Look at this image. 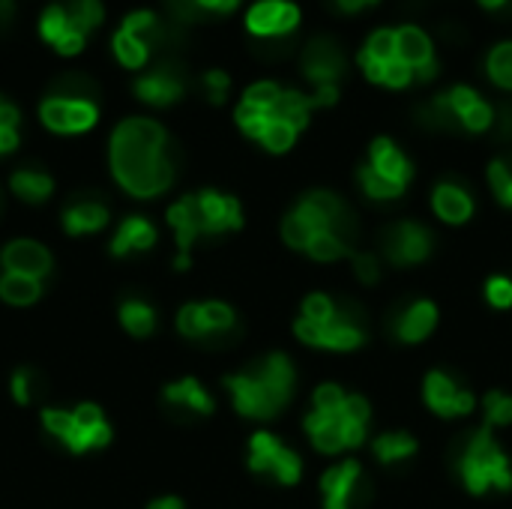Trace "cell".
Here are the masks:
<instances>
[{"label":"cell","mask_w":512,"mask_h":509,"mask_svg":"<svg viewBox=\"0 0 512 509\" xmlns=\"http://www.w3.org/2000/svg\"><path fill=\"white\" fill-rule=\"evenodd\" d=\"M486 72H489V78H492L498 87L512 90V39L498 42V45L489 51V57H486Z\"/></svg>","instance_id":"34"},{"label":"cell","mask_w":512,"mask_h":509,"mask_svg":"<svg viewBox=\"0 0 512 509\" xmlns=\"http://www.w3.org/2000/svg\"><path fill=\"white\" fill-rule=\"evenodd\" d=\"M0 264L6 273H21V276H33V279H45L51 273V252L36 243V240H12L6 243V249L0 252Z\"/></svg>","instance_id":"17"},{"label":"cell","mask_w":512,"mask_h":509,"mask_svg":"<svg viewBox=\"0 0 512 509\" xmlns=\"http://www.w3.org/2000/svg\"><path fill=\"white\" fill-rule=\"evenodd\" d=\"M42 390H45V381H42V375L33 366H21V369L12 372L9 393H12L15 405H21V408L33 405L42 396Z\"/></svg>","instance_id":"32"},{"label":"cell","mask_w":512,"mask_h":509,"mask_svg":"<svg viewBox=\"0 0 512 509\" xmlns=\"http://www.w3.org/2000/svg\"><path fill=\"white\" fill-rule=\"evenodd\" d=\"M114 51H117V57H120L126 66L135 69V66H144V63H147L150 45L141 42L138 36L126 33V30H117V33H114Z\"/></svg>","instance_id":"37"},{"label":"cell","mask_w":512,"mask_h":509,"mask_svg":"<svg viewBox=\"0 0 512 509\" xmlns=\"http://www.w3.org/2000/svg\"><path fill=\"white\" fill-rule=\"evenodd\" d=\"M135 93H138L144 102H150V105H171L174 99L183 96V78H180L174 69L162 66V69L144 75V78L135 84Z\"/></svg>","instance_id":"26"},{"label":"cell","mask_w":512,"mask_h":509,"mask_svg":"<svg viewBox=\"0 0 512 509\" xmlns=\"http://www.w3.org/2000/svg\"><path fill=\"white\" fill-rule=\"evenodd\" d=\"M483 408H486V426H510L512 423V396L507 393L492 390L483 399Z\"/></svg>","instance_id":"41"},{"label":"cell","mask_w":512,"mask_h":509,"mask_svg":"<svg viewBox=\"0 0 512 509\" xmlns=\"http://www.w3.org/2000/svg\"><path fill=\"white\" fill-rule=\"evenodd\" d=\"M66 15L75 27H81L87 33L90 27H96L102 21V3L99 0H69Z\"/></svg>","instance_id":"40"},{"label":"cell","mask_w":512,"mask_h":509,"mask_svg":"<svg viewBox=\"0 0 512 509\" xmlns=\"http://www.w3.org/2000/svg\"><path fill=\"white\" fill-rule=\"evenodd\" d=\"M195 210L201 222V237H219L228 231H237L243 225V210L240 201L213 189L195 192Z\"/></svg>","instance_id":"14"},{"label":"cell","mask_w":512,"mask_h":509,"mask_svg":"<svg viewBox=\"0 0 512 509\" xmlns=\"http://www.w3.org/2000/svg\"><path fill=\"white\" fill-rule=\"evenodd\" d=\"M120 30H126V33H132V36H138L141 42H153L150 36L156 33V15L153 12H132L126 21H123V27Z\"/></svg>","instance_id":"45"},{"label":"cell","mask_w":512,"mask_h":509,"mask_svg":"<svg viewBox=\"0 0 512 509\" xmlns=\"http://www.w3.org/2000/svg\"><path fill=\"white\" fill-rule=\"evenodd\" d=\"M42 297V279L21 276V273H6L0 276V300L9 306H30Z\"/></svg>","instance_id":"30"},{"label":"cell","mask_w":512,"mask_h":509,"mask_svg":"<svg viewBox=\"0 0 512 509\" xmlns=\"http://www.w3.org/2000/svg\"><path fill=\"white\" fill-rule=\"evenodd\" d=\"M303 426H306V435L318 453L336 456V453L348 450L345 447V414H342V408L339 411H312L303 420Z\"/></svg>","instance_id":"21"},{"label":"cell","mask_w":512,"mask_h":509,"mask_svg":"<svg viewBox=\"0 0 512 509\" xmlns=\"http://www.w3.org/2000/svg\"><path fill=\"white\" fill-rule=\"evenodd\" d=\"M423 117L435 126L444 129H465V132H486L495 123V108L474 90L465 84L450 87L447 93L435 96L426 108Z\"/></svg>","instance_id":"5"},{"label":"cell","mask_w":512,"mask_h":509,"mask_svg":"<svg viewBox=\"0 0 512 509\" xmlns=\"http://www.w3.org/2000/svg\"><path fill=\"white\" fill-rule=\"evenodd\" d=\"M396 57L414 72L417 81H429L438 72L435 63V45L429 33L417 24H402L396 27Z\"/></svg>","instance_id":"15"},{"label":"cell","mask_w":512,"mask_h":509,"mask_svg":"<svg viewBox=\"0 0 512 509\" xmlns=\"http://www.w3.org/2000/svg\"><path fill=\"white\" fill-rule=\"evenodd\" d=\"M237 327V315L228 303L222 300H207V303H186L177 312V330L183 339L201 342L213 336H228Z\"/></svg>","instance_id":"9"},{"label":"cell","mask_w":512,"mask_h":509,"mask_svg":"<svg viewBox=\"0 0 512 509\" xmlns=\"http://www.w3.org/2000/svg\"><path fill=\"white\" fill-rule=\"evenodd\" d=\"M240 0H180L183 12L189 9H207V12H231Z\"/></svg>","instance_id":"51"},{"label":"cell","mask_w":512,"mask_h":509,"mask_svg":"<svg viewBox=\"0 0 512 509\" xmlns=\"http://www.w3.org/2000/svg\"><path fill=\"white\" fill-rule=\"evenodd\" d=\"M363 57H372L378 63H390L396 60V27H378L375 33H369V39L360 48Z\"/></svg>","instance_id":"35"},{"label":"cell","mask_w":512,"mask_h":509,"mask_svg":"<svg viewBox=\"0 0 512 509\" xmlns=\"http://www.w3.org/2000/svg\"><path fill=\"white\" fill-rule=\"evenodd\" d=\"M282 90H285V87H279L276 81H258V84H252V87L243 93V102H246V105H255V108H261V111L270 114L273 105L279 102Z\"/></svg>","instance_id":"43"},{"label":"cell","mask_w":512,"mask_h":509,"mask_svg":"<svg viewBox=\"0 0 512 509\" xmlns=\"http://www.w3.org/2000/svg\"><path fill=\"white\" fill-rule=\"evenodd\" d=\"M246 27L258 39H288L300 27V9L291 0H258L246 12Z\"/></svg>","instance_id":"13"},{"label":"cell","mask_w":512,"mask_h":509,"mask_svg":"<svg viewBox=\"0 0 512 509\" xmlns=\"http://www.w3.org/2000/svg\"><path fill=\"white\" fill-rule=\"evenodd\" d=\"M456 465H459V477L471 495H486L489 489H501V492L512 489L510 459L492 438L489 426L471 435V441Z\"/></svg>","instance_id":"4"},{"label":"cell","mask_w":512,"mask_h":509,"mask_svg":"<svg viewBox=\"0 0 512 509\" xmlns=\"http://www.w3.org/2000/svg\"><path fill=\"white\" fill-rule=\"evenodd\" d=\"M228 87H231V81H228V75H225V72L213 69V72H207V75H204V90H207L210 102H216V105H219V102H225Z\"/></svg>","instance_id":"49"},{"label":"cell","mask_w":512,"mask_h":509,"mask_svg":"<svg viewBox=\"0 0 512 509\" xmlns=\"http://www.w3.org/2000/svg\"><path fill=\"white\" fill-rule=\"evenodd\" d=\"M438 324V309L432 300H414L396 315V336L408 345L423 342Z\"/></svg>","instance_id":"25"},{"label":"cell","mask_w":512,"mask_h":509,"mask_svg":"<svg viewBox=\"0 0 512 509\" xmlns=\"http://www.w3.org/2000/svg\"><path fill=\"white\" fill-rule=\"evenodd\" d=\"M315 408L312 411H339L342 408V402H345V393H342V387H336V384H321L318 390H315Z\"/></svg>","instance_id":"48"},{"label":"cell","mask_w":512,"mask_h":509,"mask_svg":"<svg viewBox=\"0 0 512 509\" xmlns=\"http://www.w3.org/2000/svg\"><path fill=\"white\" fill-rule=\"evenodd\" d=\"M306 252L315 261H339V258L351 255V243L345 237L333 234V231H315L309 246H306Z\"/></svg>","instance_id":"33"},{"label":"cell","mask_w":512,"mask_h":509,"mask_svg":"<svg viewBox=\"0 0 512 509\" xmlns=\"http://www.w3.org/2000/svg\"><path fill=\"white\" fill-rule=\"evenodd\" d=\"M111 171L117 183L135 198H156L174 183V159L168 135L156 120L132 117L114 129Z\"/></svg>","instance_id":"1"},{"label":"cell","mask_w":512,"mask_h":509,"mask_svg":"<svg viewBox=\"0 0 512 509\" xmlns=\"http://www.w3.org/2000/svg\"><path fill=\"white\" fill-rule=\"evenodd\" d=\"M351 261H354V273H357V279L363 285H375L381 279V261H378V255L360 252V255H351Z\"/></svg>","instance_id":"46"},{"label":"cell","mask_w":512,"mask_h":509,"mask_svg":"<svg viewBox=\"0 0 512 509\" xmlns=\"http://www.w3.org/2000/svg\"><path fill=\"white\" fill-rule=\"evenodd\" d=\"M66 27H69V15H66V6H63V3L48 6V9L42 12V18H39V33H42L51 45L66 33Z\"/></svg>","instance_id":"42"},{"label":"cell","mask_w":512,"mask_h":509,"mask_svg":"<svg viewBox=\"0 0 512 509\" xmlns=\"http://www.w3.org/2000/svg\"><path fill=\"white\" fill-rule=\"evenodd\" d=\"M423 396H426V405L438 414V417H468L477 405L474 393L468 390H459L456 381L435 369L426 375V387H423Z\"/></svg>","instance_id":"16"},{"label":"cell","mask_w":512,"mask_h":509,"mask_svg":"<svg viewBox=\"0 0 512 509\" xmlns=\"http://www.w3.org/2000/svg\"><path fill=\"white\" fill-rule=\"evenodd\" d=\"M162 402L168 411H180L189 417H210L216 408L213 396L204 390V384L198 378H180V381L168 384L162 390Z\"/></svg>","instance_id":"20"},{"label":"cell","mask_w":512,"mask_h":509,"mask_svg":"<svg viewBox=\"0 0 512 509\" xmlns=\"http://www.w3.org/2000/svg\"><path fill=\"white\" fill-rule=\"evenodd\" d=\"M249 468L255 474H270L276 477L282 486H294L300 483L303 474V462L294 450H288L276 435L270 432H255L249 441Z\"/></svg>","instance_id":"8"},{"label":"cell","mask_w":512,"mask_h":509,"mask_svg":"<svg viewBox=\"0 0 512 509\" xmlns=\"http://www.w3.org/2000/svg\"><path fill=\"white\" fill-rule=\"evenodd\" d=\"M432 234L426 225L420 222H396L393 228L384 231L381 249L387 255V261H393L396 267H411L429 258L432 252Z\"/></svg>","instance_id":"10"},{"label":"cell","mask_w":512,"mask_h":509,"mask_svg":"<svg viewBox=\"0 0 512 509\" xmlns=\"http://www.w3.org/2000/svg\"><path fill=\"white\" fill-rule=\"evenodd\" d=\"M342 414L348 417V420H354V423H369V417H372V408H369V402L363 399V396H345V402H342Z\"/></svg>","instance_id":"50"},{"label":"cell","mask_w":512,"mask_h":509,"mask_svg":"<svg viewBox=\"0 0 512 509\" xmlns=\"http://www.w3.org/2000/svg\"><path fill=\"white\" fill-rule=\"evenodd\" d=\"M336 303L327 297V294H312V297H306V303H303V318L306 321H312V324H330L333 318H336Z\"/></svg>","instance_id":"44"},{"label":"cell","mask_w":512,"mask_h":509,"mask_svg":"<svg viewBox=\"0 0 512 509\" xmlns=\"http://www.w3.org/2000/svg\"><path fill=\"white\" fill-rule=\"evenodd\" d=\"M9 186H12V192H15L21 201H27V204H42V201H48L51 192H54V180H51L45 171H36V168H21V171H15L12 180H9Z\"/></svg>","instance_id":"28"},{"label":"cell","mask_w":512,"mask_h":509,"mask_svg":"<svg viewBox=\"0 0 512 509\" xmlns=\"http://www.w3.org/2000/svg\"><path fill=\"white\" fill-rule=\"evenodd\" d=\"M42 114V123L54 132H84L96 123L99 111L96 105L87 99V96H63V93H54L42 102L39 108Z\"/></svg>","instance_id":"12"},{"label":"cell","mask_w":512,"mask_h":509,"mask_svg":"<svg viewBox=\"0 0 512 509\" xmlns=\"http://www.w3.org/2000/svg\"><path fill=\"white\" fill-rule=\"evenodd\" d=\"M372 453L384 465H399V462H405V459H411L417 453V441L408 432H387V435L375 438Z\"/></svg>","instance_id":"31"},{"label":"cell","mask_w":512,"mask_h":509,"mask_svg":"<svg viewBox=\"0 0 512 509\" xmlns=\"http://www.w3.org/2000/svg\"><path fill=\"white\" fill-rule=\"evenodd\" d=\"M357 180H360L363 192H366L369 198H375V201H396L399 195H405V189H402V186H396V183H390V180L378 177L369 165H363V168L357 171Z\"/></svg>","instance_id":"36"},{"label":"cell","mask_w":512,"mask_h":509,"mask_svg":"<svg viewBox=\"0 0 512 509\" xmlns=\"http://www.w3.org/2000/svg\"><path fill=\"white\" fill-rule=\"evenodd\" d=\"M120 324L129 336L147 339L156 333V309L141 297H126L120 303Z\"/></svg>","instance_id":"27"},{"label":"cell","mask_w":512,"mask_h":509,"mask_svg":"<svg viewBox=\"0 0 512 509\" xmlns=\"http://www.w3.org/2000/svg\"><path fill=\"white\" fill-rule=\"evenodd\" d=\"M156 240H159V231L150 219L126 216L111 237V255H117V258L141 255V252H150L156 246Z\"/></svg>","instance_id":"22"},{"label":"cell","mask_w":512,"mask_h":509,"mask_svg":"<svg viewBox=\"0 0 512 509\" xmlns=\"http://www.w3.org/2000/svg\"><path fill=\"white\" fill-rule=\"evenodd\" d=\"M297 213L312 231H333L339 237H345L348 243L354 240L357 234V222H354V213L348 210V204L333 195V192H309L300 198V204L291 210Z\"/></svg>","instance_id":"7"},{"label":"cell","mask_w":512,"mask_h":509,"mask_svg":"<svg viewBox=\"0 0 512 509\" xmlns=\"http://www.w3.org/2000/svg\"><path fill=\"white\" fill-rule=\"evenodd\" d=\"M486 297L495 309H510L512 306V279L507 276H492L486 282Z\"/></svg>","instance_id":"47"},{"label":"cell","mask_w":512,"mask_h":509,"mask_svg":"<svg viewBox=\"0 0 512 509\" xmlns=\"http://www.w3.org/2000/svg\"><path fill=\"white\" fill-rule=\"evenodd\" d=\"M303 75L309 78L312 87H324V84H336L342 81L348 60L345 51L336 39L330 36H315L306 48H303Z\"/></svg>","instance_id":"11"},{"label":"cell","mask_w":512,"mask_h":509,"mask_svg":"<svg viewBox=\"0 0 512 509\" xmlns=\"http://www.w3.org/2000/svg\"><path fill=\"white\" fill-rule=\"evenodd\" d=\"M45 432L72 456H84L111 444V426L99 405H75L69 408H42L39 414Z\"/></svg>","instance_id":"3"},{"label":"cell","mask_w":512,"mask_h":509,"mask_svg":"<svg viewBox=\"0 0 512 509\" xmlns=\"http://www.w3.org/2000/svg\"><path fill=\"white\" fill-rule=\"evenodd\" d=\"M270 153H285V150H291L294 147V141H297V129L294 126H288L285 120H273L270 117V123L264 126V132H261V138H258Z\"/></svg>","instance_id":"38"},{"label":"cell","mask_w":512,"mask_h":509,"mask_svg":"<svg viewBox=\"0 0 512 509\" xmlns=\"http://www.w3.org/2000/svg\"><path fill=\"white\" fill-rule=\"evenodd\" d=\"M480 3H483L486 9H501V6H507L510 0H480Z\"/></svg>","instance_id":"54"},{"label":"cell","mask_w":512,"mask_h":509,"mask_svg":"<svg viewBox=\"0 0 512 509\" xmlns=\"http://www.w3.org/2000/svg\"><path fill=\"white\" fill-rule=\"evenodd\" d=\"M489 183L498 201L504 207H512V156H501L489 165Z\"/></svg>","instance_id":"39"},{"label":"cell","mask_w":512,"mask_h":509,"mask_svg":"<svg viewBox=\"0 0 512 509\" xmlns=\"http://www.w3.org/2000/svg\"><path fill=\"white\" fill-rule=\"evenodd\" d=\"M360 462L348 459L333 465L324 477H321V495H324V509H351L354 507V495L360 489Z\"/></svg>","instance_id":"18"},{"label":"cell","mask_w":512,"mask_h":509,"mask_svg":"<svg viewBox=\"0 0 512 509\" xmlns=\"http://www.w3.org/2000/svg\"><path fill=\"white\" fill-rule=\"evenodd\" d=\"M225 390L234 399L240 417L249 420H273L294 393V366L285 354H270L255 366L228 375Z\"/></svg>","instance_id":"2"},{"label":"cell","mask_w":512,"mask_h":509,"mask_svg":"<svg viewBox=\"0 0 512 509\" xmlns=\"http://www.w3.org/2000/svg\"><path fill=\"white\" fill-rule=\"evenodd\" d=\"M111 213L99 198H78L63 210V231L72 237H84V234H96L108 225Z\"/></svg>","instance_id":"24"},{"label":"cell","mask_w":512,"mask_h":509,"mask_svg":"<svg viewBox=\"0 0 512 509\" xmlns=\"http://www.w3.org/2000/svg\"><path fill=\"white\" fill-rule=\"evenodd\" d=\"M378 0H333V6L339 9V12H348V15H354V12H363V9H369V6H375Z\"/></svg>","instance_id":"52"},{"label":"cell","mask_w":512,"mask_h":509,"mask_svg":"<svg viewBox=\"0 0 512 509\" xmlns=\"http://www.w3.org/2000/svg\"><path fill=\"white\" fill-rule=\"evenodd\" d=\"M312 111H315V105H312L309 93H303V90H282V96L273 105L270 117L273 120H285L288 126H294L300 132L309 123V114Z\"/></svg>","instance_id":"29"},{"label":"cell","mask_w":512,"mask_h":509,"mask_svg":"<svg viewBox=\"0 0 512 509\" xmlns=\"http://www.w3.org/2000/svg\"><path fill=\"white\" fill-rule=\"evenodd\" d=\"M432 210L447 225H465L474 216V198H471V192L465 186H459L453 180H444L432 192Z\"/></svg>","instance_id":"23"},{"label":"cell","mask_w":512,"mask_h":509,"mask_svg":"<svg viewBox=\"0 0 512 509\" xmlns=\"http://www.w3.org/2000/svg\"><path fill=\"white\" fill-rule=\"evenodd\" d=\"M294 333L300 342L312 348H324V351H354L366 342V324L354 306H339L330 324H312L300 318L294 324Z\"/></svg>","instance_id":"6"},{"label":"cell","mask_w":512,"mask_h":509,"mask_svg":"<svg viewBox=\"0 0 512 509\" xmlns=\"http://www.w3.org/2000/svg\"><path fill=\"white\" fill-rule=\"evenodd\" d=\"M378 177H384V180H390V183H396V186H402V189H408V183H411V177H414V165H411V159L399 150V144L396 141H390V138H375L372 141V147H369V162H366Z\"/></svg>","instance_id":"19"},{"label":"cell","mask_w":512,"mask_h":509,"mask_svg":"<svg viewBox=\"0 0 512 509\" xmlns=\"http://www.w3.org/2000/svg\"><path fill=\"white\" fill-rule=\"evenodd\" d=\"M147 509H186V507H183V501H180V498L165 495V498H156V501H153Z\"/></svg>","instance_id":"53"}]
</instances>
